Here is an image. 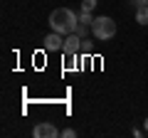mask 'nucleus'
<instances>
[{"instance_id":"nucleus-1","label":"nucleus","mask_w":148,"mask_h":138,"mask_svg":"<svg viewBox=\"0 0 148 138\" xmlns=\"http://www.w3.org/2000/svg\"><path fill=\"white\" fill-rule=\"evenodd\" d=\"M79 25V15H74L69 8H54L49 12V27L59 35H72Z\"/></svg>"},{"instance_id":"nucleus-2","label":"nucleus","mask_w":148,"mask_h":138,"mask_svg":"<svg viewBox=\"0 0 148 138\" xmlns=\"http://www.w3.org/2000/svg\"><path fill=\"white\" fill-rule=\"evenodd\" d=\"M91 32H94V37L96 40H111L114 35H116V22L111 20V17H106V15H101V17H96L94 22H91Z\"/></svg>"},{"instance_id":"nucleus-3","label":"nucleus","mask_w":148,"mask_h":138,"mask_svg":"<svg viewBox=\"0 0 148 138\" xmlns=\"http://www.w3.org/2000/svg\"><path fill=\"white\" fill-rule=\"evenodd\" d=\"M64 54H79L82 52V37L77 35V32H72V35H67L64 37Z\"/></svg>"},{"instance_id":"nucleus-4","label":"nucleus","mask_w":148,"mask_h":138,"mask_svg":"<svg viewBox=\"0 0 148 138\" xmlns=\"http://www.w3.org/2000/svg\"><path fill=\"white\" fill-rule=\"evenodd\" d=\"M32 136L35 138H57V136H62V133H59L52 123H37V126L32 128Z\"/></svg>"},{"instance_id":"nucleus-5","label":"nucleus","mask_w":148,"mask_h":138,"mask_svg":"<svg viewBox=\"0 0 148 138\" xmlns=\"http://www.w3.org/2000/svg\"><path fill=\"white\" fill-rule=\"evenodd\" d=\"M45 49H49V52H59V49H64V37L59 35V32H49L47 37H45Z\"/></svg>"},{"instance_id":"nucleus-6","label":"nucleus","mask_w":148,"mask_h":138,"mask_svg":"<svg viewBox=\"0 0 148 138\" xmlns=\"http://www.w3.org/2000/svg\"><path fill=\"white\" fill-rule=\"evenodd\" d=\"M136 22L138 25H148V5L136 8Z\"/></svg>"},{"instance_id":"nucleus-7","label":"nucleus","mask_w":148,"mask_h":138,"mask_svg":"<svg viewBox=\"0 0 148 138\" xmlns=\"http://www.w3.org/2000/svg\"><path fill=\"white\" fill-rule=\"evenodd\" d=\"M96 8V0H82V12H91Z\"/></svg>"},{"instance_id":"nucleus-8","label":"nucleus","mask_w":148,"mask_h":138,"mask_svg":"<svg viewBox=\"0 0 148 138\" xmlns=\"http://www.w3.org/2000/svg\"><path fill=\"white\" fill-rule=\"evenodd\" d=\"M79 22H84V25H91V22H94V20H91V12H82V15H79Z\"/></svg>"},{"instance_id":"nucleus-9","label":"nucleus","mask_w":148,"mask_h":138,"mask_svg":"<svg viewBox=\"0 0 148 138\" xmlns=\"http://www.w3.org/2000/svg\"><path fill=\"white\" fill-rule=\"evenodd\" d=\"M62 138H77V131L74 128H67V131H62Z\"/></svg>"},{"instance_id":"nucleus-10","label":"nucleus","mask_w":148,"mask_h":138,"mask_svg":"<svg viewBox=\"0 0 148 138\" xmlns=\"http://www.w3.org/2000/svg\"><path fill=\"white\" fill-rule=\"evenodd\" d=\"M82 52H84V54H89V52H91V44L86 42V40H82Z\"/></svg>"},{"instance_id":"nucleus-11","label":"nucleus","mask_w":148,"mask_h":138,"mask_svg":"<svg viewBox=\"0 0 148 138\" xmlns=\"http://www.w3.org/2000/svg\"><path fill=\"white\" fill-rule=\"evenodd\" d=\"M133 5H136V8H141V5H148V0H133Z\"/></svg>"},{"instance_id":"nucleus-12","label":"nucleus","mask_w":148,"mask_h":138,"mask_svg":"<svg viewBox=\"0 0 148 138\" xmlns=\"http://www.w3.org/2000/svg\"><path fill=\"white\" fill-rule=\"evenodd\" d=\"M143 128H146V133H148V118H146V123H143Z\"/></svg>"}]
</instances>
